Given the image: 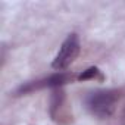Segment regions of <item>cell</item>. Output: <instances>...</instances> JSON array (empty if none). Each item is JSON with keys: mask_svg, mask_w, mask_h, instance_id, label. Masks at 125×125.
<instances>
[{"mask_svg": "<svg viewBox=\"0 0 125 125\" xmlns=\"http://www.w3.org/2000/svg\"><path fill=\"white\" fill-rule=\"evenodd\" d=\"M77 80H78V81H85V80H103V75H102V72H100L99 68L91 66V68L83 71L80 75H77Z\"/></svg>", "mask_w": 125, "mask_h": 125, "instance_id": "cell-4", "label": "cell"}, {"mask_svg": "<svg viewBox=\"0 0 125 125\" xmlns=\"http://www.w3.org/2000/svg\"><path fill=\"white\" fill-rule=\"evenodd\" d=\"M74 78H77V77H74V75L69 74V72H59V74L50 75L49 78H44V80H40V81H35V83H30V84H27L25 87L22 85L16 93H18V94H24V93L32 91V90L46 88V87H49V88H59V87H62L63 84L71 83Z\"/></svg>", "mask_w": 125, "mask_h": 125, "instance_id": "cell-3", "label": "cell"}, {"mask_svg": "<svg viewBox=\"0 0 125 125\" xmlns=\"http://www.w3.org/2000/svg\"><path fill=\"white\" fill-rule=\"evenodd\" d=\"M81 50V43L77 34H69L65 41L62 43L59 52L56 53L53 62H52V68L56 71H63L69 65H72L75 59L78 57Z\"/></svg>", "mask_w": 125, "mask_h": 125, "instance_id": "cell-2", "label": "cell"}, {"mask_svg": "<svg viewBox=\"0 0 125 125\" xmlns=\"http://www.w3.org/2000/svg\"><path fill=\"white\" fill-rule=\"evenodd\" d=\"M122 125H125V110H124V113H122Z\"/></svg>", "mask_w": 125, "mask_h": 125, "instance_id": "cell-5", "label": "cell"}, {"mask_svg": "<svg viewBox=\"0 0 125 125\" xmlns=\"http://www.w3.org/2000/svg\"><path fill=\"white\" fill-rule=\"evenodd\" d=\"M119 100L116 90H96L85 97V106L91 115L97 118H109L113 115Z\"/></svg>", "mask_w": 125, "mask_h": 125, "instance_id": "cell-1", "label": "cell"}]
</instances>
